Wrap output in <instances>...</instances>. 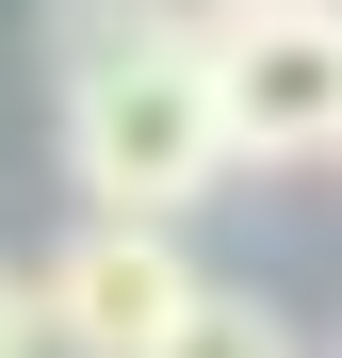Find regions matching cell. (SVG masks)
Wrapping results in <instances>:
<instances>
[{
  "instance_id": "1",
  "label": "cell",
  "mask_w": 342,
  "mask_h": 358,
  "mask_svg": "<svg viewBox=\"0 0 342 358\" xmlns=\"http://www.w3.org/2000/svg\"><path fill=\"white\" fill-rule=\"evenodd\" d=\"M212 179H228L212 17H131L114 49L66 66V196H82V228H180Z\"/></svg>"
},
{
  "instance_id": "2",
  "label": "cell",
  "mask_w": 342,
  "mask_h": 358,
  "mask_svg": "<svg viewBox=\"0 0 342 358\" xmlns=\"http://www.w3.org/2000/svg\"><path fill=\"white\" fill-rule=\"evenodd\" d=\"M212 277H196L180 228H66L33 261V326H49V358H163V326Z\"/></svg>"
},
{
  "instance_id": "3",
  "label": "cell",
  "mask_w": 342,
  "mask_h": 358,
  "mask_svg": "<svg viewBox=\"0 0 342 358\" xmlns=\"http://www.w3.org/2000/svg\"><path fill=\"white\" fill-rule=\"evenodd\" d=\"M228 163H342V17H212Z\"/></svg>"
},
{
  "instance_id": "4",
  "label": "cell",
  "mask_w": 342,
  "mask_h": 358,
  "mask_svg": "<svg viewBox=\"0 0 342 358\" xmlns=\"http://www.w3.org/2000/svg\"><path fill=\"white\" fill-rule=\"evenodd\" d=\"M163 358H310V342H294V326H277V310H261V293H196V310H180V326H163Z\"/></svg>"
},
{
  "instance_id": "5",
  "label": "cell",
  "mask_w": 342,
  "mask_h": 358,
  "mask_svg": "<svg viewBox=\"0 0 342 358\" xmlns=\"http://www.w3.org/2000/svg\"><path fill=\"white\" fill-rule=\"evenodd\" d=\"M0 358H49V326H33V277L0 261Z\"/></svg>"
},
{
  "instance_id": "6",
  "label": "cell",
  "mask_w": 342,
  "mask_h": 358,
  "mask_svg": "<svg viewBox=\"0 0 342 358\" xmlns=\"http://www.w3.org/2000/svg\"><path fill=\"white\" fill-rule=\"evenodd\" d=\"M212 17H342V0H212Z\"/></svg>"
},
{
  "instance_id": "7",
  "label": "cell",
  "mask_w": 342,
  "mask_h": 358,
  "mask_svg": "<svg viewBox=\"0 0 342 358\" xmlns=\"http://www.w3.org/2000/svg\"><path fill=\"white\" fill-rule=\"evenodd\" d=\"M131 17H212V0H131Z\"/></svg>"
}]
</instances>
